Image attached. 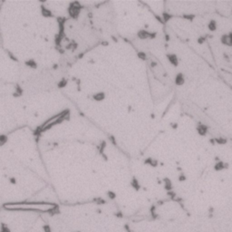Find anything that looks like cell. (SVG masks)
<instances>
[{"label": "cell", "instance_id": "15", "mask_svg": "<svg viewBox=\"0 0 232 232\" xmlns=\"http://www.w3.org/2000/svg\"><path fill=\"white\" fill-rule=\"evenodd\" d=\"M219 143H221V144H223V143H226V140H223V139H217L216 140Z\"/></svg>", "mask_w": 232, "mask_h": 232}, {"label": "cell", "instance_id": "8", "mask_svg": "<svg viewBox=\"0 0 232 232\" xmlns=\"http://www.w3.org/2000/svg\"><path fill=\"white\" fill-rule=\"evenodd\" d=\"M208 27L210 31H215L217 29V23L215 20H211L208 24Z\"/></svg>", "mask_w": 232, "mask_h": 232}, {"label": "cell", "instance_id": "3", "mask_svg": "<svg viewBox=\"0 0 232 232\" xmlns=\"http://www.w3.org/2000/svg\"><path fill=\"white\" fill-rule=\"evenodd\" d=\"M228 166V164H225L223 161H218V162L215 164L214 169H215V170H217V171H220V170H222V169H227Z\"/></svg>", "mask_w": 232, "mask_h": 232}, {"label": "cell", "instance_id": "18", "mask_svg": "<svg viewBox=\"0 0 232 232\" xmlns=\"http://www.w3.org/2000/svg\"><path fill=\"white\" fill-rule=\"evenodd\" d=\"M116 216H117L118 218H122V213L119 211V212H117V213H116Z\"/></svg>", "mask_w": 232, "mask_h": 232}, {"label": "cell", "instance_id": "5", "mask_svg": "<svg viewBox=\"0 0 232 232\" xmlns=\"http://www.w3.org/2000/svg\"><path fill=\"white\" fill-rule=\"evenodd\" d=\"M151 35H151V33L145 31V30H140V31L138 32V36H139V38H141V39H146V38L150 37Z\"/></svg>", "mask_w": 232, "mask_h": 232}, {"label": "cell", "instance_id": "14", "mask_svg": "<svg viewBox=\"0 0 232 232\" xmlns=\"http://www.w3.org/2000/svg\"><path fill=\"white\" fill-rule=\"evenodd\" d=\"M138 55H139V57H140L141 59H142V60H145V59H146V55H145L144 53H141V52H140L138 54Z\"/></svg>", "mask_w": 232, "mask_h": 232}, {"label": "cell", "instance_id": "1", "mask_svg": "<svg viewBox=\"0 0 232 232\" xmlns=\"http://www.w3.org/2000/svg\"><path fill=\"white\" fill-rule=\"evenodd\" d=\"M4 208L9 210L52 212L56 209L57 206L54 203H48V202H16V203L5 204Z\"/></svg>", "mask_w": 232, "mask_h": 232}, {"label": "cell", "instance_id": "9", "mask_svg": "<svg viewBox=\"0 0 232 232\" xmlns=\"http://www.w3.org/2000/svg\"><path fill=\"white\" fill-rule=\"evenodd\" d=\"M164 187L167 190H171L172 189V184L169 179H165L164 180Z\"/></svg>", "mask_w": 232, "mask_h": 232}, {"label": "cell", "instance_id": "17", "mask_svg": "<svg viewBox=\"0 0 232 232\" xmlns=\"http://www.w3.org/2000/svg\"><path fill=\"white\" fill-rule=\"evenodd\" d=\"M124 228H125L126 230H128V232H131V229H130V227H129V225H124Z\"/></svg>", "mask_w": 232, "mask_h": 232}, {"label": "cell", "instance_id": "7", "mask_svg": "<svg viewBox=\"0 0 232 232\" xmlns=\"http://www.w3.org/2000/svg\"><path fill=\"white\" fill-rule=\"evenodd\" d=\"M131 185H132V187L133 189H135L136 190H139L140 189H141V185H140V183L139 181L135 179V178H133L132 180V181H131Z\"/></svg>", "mask_w": 232, "mask_h": 232}, {"label": "cell", "instance_id": "11", "mask_svg": "<svg viewBox=\"0 0 232 232\" xmlns=\"http://www.w3.org/2000/svg\"><path fill=\"white\" fill-rule=\"evenodd\" d=\"M107 195H108V197H109L111 200H114V199L116 198V194H115V192H113V191H112V190L108 191V192H107Z\"/></svg>", "mask_w": 232, "mask_h": 232}, {"label": "cell", "instance_id": "10", "mask_svg": "<svg viewBox=\"0 0 232 232\" xmlns=\"http://www.w3.org/2000/svg\"><path fill=\"white\" fill-rule=\"evenodd\" d=\"M145 163H146V164H150V165L152 166V167H156L157 164H158L156 160H152V159H147V160L145 161Z\"/></svg>", "mask_w": 232, "mask_h": 232}, {"label": "cell", "instance_id": "2", "mask_svg": "<svg viewBox=\"0 0 232 232\" xmlns=\"http://www.w3.org/2000/svg\"><path fill=\"white\" fill-rule=\"evenodd\" d=\"M197 131H198V133L201 135V136H204L207 134L208 132V127L204 124H199L198 128H197Z\"/></svg>", "mask_w": 232, "mask_h": 232}, {"label": "cell", "instance_id": "12", "mask_svg": "<svg viewBox=\"0 0 232 232\" xmlns=\"http://www.w3.org/2000/svg\"><path fill=\"white\" fill-rule=\"evenodd\" d=\"M94 98L96 99V100L98 101H102V99H104V94H97L94 95Z\"/></svg>", "mask_w": 232, "mask_h": 232}, {"label": "cell", "instance_id": "16", "mask_svg": "<svg viewBox=\"0 0 232 232\" xmlns=\"http://www.w3.org/2000/svg\"><path fill=\"white\" fill-rule=\"evenodd\" d=\"M168 195H169V197H171L172 199H174V198H175V196H176V194L174 193V192H168Z\"/></svg>", "mask_w": 232, "mask_h": 232}, {"label": "cell", "instance_id": "4", "mask_svg": "<svg viewBox=\"0 0 232 232\" xmlns=\"http://www.w3.org/2000/svg\"><path fill=\"white\" fill-rule=\"evenodd\" d=\"M168 60L169 61V63L171 64H173L174 66H177L178 63H179V61H178V57L176 56L175 55L173 54H170V55H168Z\"/></svg>", "mask_w": 232, "mask_h": 232}, {"label": "cell", "instance_id": "6", "mask_svg": "<svg viewBox=\"0 0 232 232\" xmlns=\"http://www.w3.org/2000/svg\"><path fill=\"white\" fill-rule=\"evenodd\" d=\"M185 83V79L182 74H178L175 77V83L177 85H182Z\"/></svg>", "mask_w": 232, "mask_h": 232}, {"label": "cell", "instance_id": "13", "mask_svg": "<svg viewBox=\"0 0 232 232\" xmlns=\"http://www.w3.org/2000/svg\"><path fill=\"white\" fill-rule=\"evenodd\" d=\"M179 181H186V176L183 175V174H181L179 176Z\"/></svg>", "mask_w": 232, "mask_h": 232}]
</instances>
